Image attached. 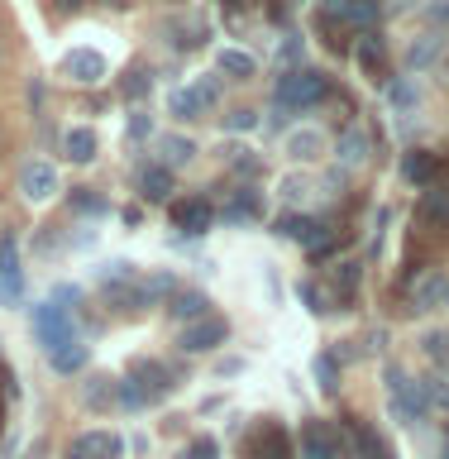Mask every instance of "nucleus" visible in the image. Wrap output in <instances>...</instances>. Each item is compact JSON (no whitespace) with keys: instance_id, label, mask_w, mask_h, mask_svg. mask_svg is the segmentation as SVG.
I'll use <instances>...</instances> for the list:
<instances>
[{"instance_id":"obj_34","label":"nucleus","mask_w":449,"mask_h":459,"mask_svg":"<svg viewBox=\"0 0 449 459\" xmlns=\"http://www.w3.org/2000/svg\"><path fill=\"white\" fill-rule=\"evenodd\" d=\"M129 134L143 139V134H149V120H143V115H134V120H129Z\"/></svg>"},{"instance_id":"obj_22","label":"nucleus","mask_w":449,"mask_h":459,"mask_svg":"<svg viewBox=\"0 0 449 459\" xmlns=\"http://www.w3.org/2000/svg\"><path fill=\"white\" fill-rule=\"evenodd\" d=\"M358 67H364L368 77H383V43H378V39H364V43H358Z\"/></svg>"},{"instance_id":"obj_17","label":"nucleus","mask_w":449,"mask_h":459,"mask_svg":"<svg viewBox=\"0 0 449 459\" xmlns=\"http://www.w3.org/2000/svg\"><path fill=\"white\" fill-rule=\"evenodd\" d=\"M350 436H354V445H358V455H364V459H393V450H387V445L378 440V430H373V426L354 421Z\"/></svg>"},{"instance_id":"obj_12","label":"nucleus","mask_w":449,"mask_h":459,"mask_svg":"<svg viewBox=\"0 0 449 459\" xmlns=\"http://www.w3.org/2000/svg\"><path fill=\"white\" fill-rule=\"evenodd\" d=\"M436 172H440V158L426 153V149H411L407 158H402V178L416 182V186H430V182H436Z\"/></svg>"},{"instance_id":"obj_10","label":"nucleus","mask_w":449,"mask_h":459,"mask_svg":"<svg viewBox=\"0 0 449 459\" xmlns=\"http://www.w3.org/2000/svg\"><path fill=\"white\" fill-rule=\"evenodd\" d=\"M321 20H340V24L368 29L373 20H378V0H335V5H325Z\"/></svg>"},{"instance_id":"obj_20","label":"nucleus","mask_w":449,"mask_h":459,"mask_svg":"<svg viewBox=\"0 0 449 459\" xmlns=\"http://www.w3.org/2000/svg\"><path fill=\"white\" fill-rule=\"evenodd\" d=\"M215 63H220L225 77H254V57L239 53V48H225L220 57H215Z\"/></svg>"},{"instance_id":"obj_1","label":"nucleus","mask_w":449,"mask_h":459,"mask_svg":"<svg viewBox=\"0 0 449 459\" xmlns=\"http://www.w3.org/2000/svg\"><path fill=\"white\" fill-rule=\"evenodd\" d=\"M325 96H330V77L325 72H311V67L287 72L282 86H278V100L292 106V110H307V106H315V100H325Z\"/></svg>"},{"instance_id":"obj_15","label":"nucleus","mask_w":449,"mask_h":459,"mask_svg":"<svg viewBox=\"0 0 449 459\" xmlns=\"http://www.w3.org/2000/svg\"><path fill=\"white\" fill-rule=\"evenodd\" d=\"M63 149H67L72 163H91V158H96V134H91L86 125H77V129H67Z\"/></svg>"},{"instance_id":"obj_14","label":"nucleus","mask_w":449,"mask_h":459,"mask_svg":"<svg viewBox=\"0 0 449 459\" xmlns=\"http://www.w3.org/2000/svg\"><path fill=\"white\" fill-rule=\"evenodd\" d=\"M0 282H5L10 297H20V244L10 235L0 239Z\"/></svg>"},{"instance_id":"obj_26","label":"nucleus","mask_w":449,"mask_h":459,"mask_svg":"<svg viewBox=\"0 0 449 459\" xmlns=\"http://www.w3.org/2000/svg\"><path fill=\"white\" fill-rule=\"evenodd\" d=\"M163 153H168V163H186V158H192L196 149L186 139H163Z\"/></svg>"},{"instance_id":"obj_25","label":"nucleus","mask_w":449,"mask_h":459,"mask_svg":"<svg viewBox=\"0 0 449 459\" xmlns=\"http://www.w3.org/2000/svg\"><path fill=\"white\" fill-rule=\"evenodd\" d=\"M421 215L426 221H449V192H430L421 201Z\"/></svg>"},{"instance_id":"obj_5","label":"nucleus","mask_w":449,"mask_h":459,"mask_svg":"<svg viewBox=\"0 0 449 459\" xmlns=\"http://www.w3.org/2000/svg\"><path fill=\"white\" fill-rule=\"evenodd\" d=\"M215 344H225V321L220 316H201V321H192L182 330V350L186 354H206V350H215Z\"/></svg>"},{"instance_id":"obj_31","label":"nucleus","mask_w":449,"mask_h":459,"mask_svg":"<svg viewBox=\"0 0 449 459\" xmlns=\"http://www.w3.org/2000/svg\"><path fill=\"white\" fill-rule=\"evenodd\" d=\"M72 201H77V211H86V215L106 211V201H100V196H86V192H77V196H72Z\"/></svg>"},{"instance_id":"obj_33","label":"nucleus","mask_w":449,"mask_h":459,"mask_svg":"<svg viewBox=\"0 0 449 459\" xmlns=\"http://www.w3.org/2000/svg\"><path fill=\"white\" fill-rule=\"evenodd\" d=\"M301 301H307V307H311V311H325V307H321V292H315V287H311V282H307V287H301Z\"/></svg>"},{"instance_id":"obj_18","label":"nucleus","mask_w":449,"mask_h":459,"mask_svg":"<svg viewBox=\"0 0 449 459\" xmlns=\"http://www.w3.org/2000/svg\"><path fill=\"white\" fill-rule=\"evenodd\" d=\"M139 186H143V196H149V201H168L172 196V172L153 163V168L139 172Z\"/></svg>"},{"instance_id":"obj_4","label":"nucleus","mask_w":449,"mask_h":459,"mask_svg":"<svg viewBox=\"0 0 449 459\" xmlns=\"http://www.w3.org/2000/svg\"><path fill=\"white\" fill-rule=\"evenodd\" d=\"M287 239H297V244H307V249L315 258H325L330 249H335V230H330L325 221H311V215H287V221L278 225Z\"/></svg>"},{"instance_id":"obj_9","label":"nucleus","mask_w":449,"mask_h":459,"mask_svg":"<svg viewBox=\"0 0 449 459\" xmlns=\"http://www.w3.org/2000/svg\"><path fill=\"white\" fill-rule=\"evenodd\" d=\"M120 436L115 430H86V436L72 445V459H120Z\"/></svg>"},{"instance_id":"obj_23","label":"nucleus","mask_w":449,"mask_h":459,"mask_svg":"<svg viewBox=\"0 0 449 459\" xmlns=\"http://www.w3.org/2000/svg\"><path fill=\"white\" fill-rule=\"evenodd\" d=\"M315 378H321L325 393H335V387H340V364L330 354H321V359H315Z\"/></svg>"},{"instance_id":"obj_30","label":"nucleus","mask_w":449,"mask_h":459,"mask_svg":"<svg viewBox=\"0 0 449 459\" xmlns=\"http://www.w3.org/2000/svg\"><path fill=\"white\" fill-rule=\"evenodd\" d=\"M177 459H215V440H196L186 455H177Z\"/></svg>"},{"instance_id":"obj_13","label":"nucleus","mask_w":449,"mask_h":459,"mask_svg":"<svg viewBox=\"0 0 449 459\" xmlns=\"http://www.w3.org/2000/svg\"><path fill=\"white\" fill-rule=\"evenodd\" d=\"M340 455V440L330 436L325 426H311L307 436H301V459H335Z\"/></svg>"},{"instance_id":"obj_21","label":"nucleus","mask_w":449,"mask_h":459,"mask_svg":"<svg viewBox=\"0 0 449 459\" xmlns=\"http://www.w3.org/2000/svg\"><path fill=\"white\" fill-rule=\"evenodd\" d=\"M172 316H177V321H186V325L201 321V316H206V297H201V292H182L177 301H172Z\"/></svg>"},{"instance_id":"obj_7","label":"nucleus","mask_w":449,"mask_h":459,"mask_svg":"<svg viewBox=\"0 0 449 459\" xmlns=\"http://www.w3.org/2000/svg\"><path fill=\"white\" fill-rule=\"evenodd\" d=\"M20 192H24L29 201H48V196L57 192V168L43 163V158L24 163V172H20Z\"/></svg>"},{"instance_id":"obj_37","label":"nucleus","mask_w":449,"mask_h":459,"mask_svg":"<svg viewBox=\"0 0 449 459\" xmlns=\"http://www.w3.org/2000/svg\"><path fill=\"white\" fill-rule=\"evenodd\" d=\"M445 459H449V445H445Z\"/></svg>"},{"instance_id":"obj_27","label":"nucleus","mask_w":449,"mask_h":459,"mask_svg":"<svg viewBox=\"0 0 449 459\" xmlns=\"http://www.w3.org/2000/svg\"><path fill=\"white\" fill-rule=\"evenodd\" d=\"M315 149H321V134H311V129L292 139V153H297V158H315Z\"/></svg>"},{"instance_id":"obj_28","label":"nucleus","mask_w":449,"mask_h":459,"mask_svg":"<svg viewBox=\"0 0 449 459\" xmlns=\"http://www.w3.org/2000/svg\"><path fill=\"white\" fill-rule=\"evenodd\" d=\"M149 86H153V77H149V72H129V82H125V96H129V100H139L143 91H149Z\"/></svg>"},{"instance_id":"obj_38","label":"nucleus","mask_w":449,"mask_h":459,"mask_svg":"<svg viewBox=\"0 0 449 459\" xmlns=\"http://www.w3.org/2000/svg\"><path fill=\"white\" fill-rule=\"evenodd\" d=\"M335 459H344V455H335Z\"/></svg>"},{"instance_id":"obj_8","label":"nucleus","mask_w":449,"mask_h":459,"mask_svg":"<svg viewBox=\"0 0 449 459\" xmlns=\"http://www.w3.org/2000/svg\"><path fill=\"white\" fill-rule=\"evenodd\" d=\"M63 72H67L72 82H82V86H96L100 77H106V57L91 53V48H72L63 57Z\"/></svg>"},{"instance_id":"obj_19","label":"nucleus","mask_w":449,"mask_h":459,"mask_svg":"<svg viewBox=\"0 0 449 459\" xmlns=\"http://www.w3.org/2000/svg\"><path fill=\"white\" fill-rule=\"evenodd\" d=\"M48 359H53L57 373H77V368L86 364V344H82V340H67V344H57Z\"/></svg>"},{"instance_id":"obj_3","label":"nucleus","mask_w":449,"mask_h":459,"mask_svg":"<svg viewBox=\"0 0 449 459\" xmlns=\"http://www.w3.org/2000/svg\"><path fill=\"white\" fill-rule=\"evenodd\" d=\"M387 393H393V407L402 421H421L430 407V387H416L402 368H387Z\"/></svg>"},{"instance_id":"obj_29","label":"nucleus","mask_w":449,"mask_h":459,"mask_svg":"<svg viewBox=\"0 0 449 459\" xmlns=\"http://www.w3.org/2000/svg\"><path fill=\"white\" fill-rule=\"evenodd\" d=\"M335 282H340V292H344V297H350V292H354V287H358V264H344V268L335 273Z\"/></svg>"},{"instance_id":"obj_2","label":"nucleus","mask_w":449,"mask_h":459,"mask_svg":"<svg viewBox=\"0 0 449 459\" xmlns=\"http://www.w3.org/2000/svg\"><path fill=\"white\" fill-rule=\"evenodd\" d=\"M34 335L43 350H57V344H67V340H77V325H72V316L67 307H57V301H43V307H34Z\"/></svg>"},{"instance_id":"obj_24","label":"nucleus","mask_w":449,"mask_h":459,"mask_svg":"<svg viewBox=\"0 0 449 459\" xmlns=\"http://www.w3.org/2000/svg\"><path fill=\"white\" fill-rule=\"evenodd\" d=\"M340 153H344V163H364V158H368V139L364 134H344V143H340Z\"/></svg>"},{"instance_id":"obj_36","label":"nucleus","mask_w":449,"mask_h":459,"mask_svg":"<svg viewBox=\"0 0 449 459\" xmlns=\"http://www.w3.org/2000/svg\"><path fill=\"white\" fill-rule=\"evenodd\" d=\"M53 301H57V307H63V301H77V287H57Z\"/></svg>"},{"instance_id":"obj_6","label":"nucleus","mask_w":449,"mask_h":459,"mask_svg":"<svg viewBox=\"0 0 449 459\" xmlns=\"http://www.w3.org/2000/svg\"><path fill=\"white\" fill-rule=\"evenodd\" d=\"M206 106H215V82L177 86V91L168 96V110H172V115H182V120H192V115H201Z\"/></svg>"},{"instance_id":"obj_35","label":"nucleus","mask_w":449,"mask_h":459,"mask_svg":"<svg viewBox=\"0 0 449 459\" xmlns=\"http://www.w3.org/2000/svg\"><path fill=\"white\" fill-rule=\"evenodd\" d=\"M254 125V115L249 110H239V115H229V129H249Z\"/></svg>"},{"instance_id":"obj_16","label":"nucleus","mask_w":449,"mask_h":459,"mask_svg":"<svg viewBox=\"0 0 449 459\" xmlns=\"http://www.w3.org/2000/svg\"><path fill=\"white\" fill-rule=\"evenodd\" d=\"M254 455H258V459H292V440H287L278 426H263V436H258Z\"/></svg>"},{"instance_id":"obj_11","label":"nucleus","mask_w":449,"mask_h":459,"mask_svg":"<svg viewBox=\"0 0 449 459\" xmlns=\"http://www.w3.org/2000/svg\"><path fill=\"white\" fill-rule=\"evenodd\" d=\"M172 221H177V230H186V235H206L215 225V211H211V201H182V206H172Z\"/></svg>"},{"instance_id":"obj_32","label":"nucleus","mask_w":449,"mask_h":459,"mask_svg":"<svg viewBox=\"0 0 449 459\" xmlns=\"http://www.w3.org/2000/svg\"><path fill=\"white\" fill-rule=\"evenodd\" d=\"M393 100H397V106H411V100H416V91H411L407 82H397V86H393Z\"/></svg>"}]
</instances>
